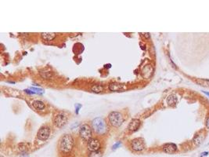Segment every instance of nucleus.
Instances as JSON below:
<instances>
[{
  "label": "nucleus",
  "instance_id": "nucleus-17",
  "mask_svg": "<svg viewBox=\"0 0 209 157\" xmlns=\"http://www.w3.org/2000/svg\"><path fill=\"white\" fill-rule=\"evenodd\" d=\"M91 90L95 93H100V92L103 91V88L102 86H100V85H94V86L92 87Z\"/></svg>",
  "mask_w": 209,
  "mask_h": 157
},
{
  "label": "nucleus",
  "instance_id": "nucleus-1",
  "mask_svg": "<svg viewBox=\"0 0 209 157\" xmlns=\"http://www.w3.org/2000/svg\"><path fill=\"white\" fill-rule=\"evenodd\" d=\"M74 145V141L72 135L69 134H66L61 137L59 141V150L60 152L64 154L70 153Z\"/></svg>",
  "mask_w": 209,
  "mask_h": 157
},
{
  "label": "nucleus",
  "instance_id": "nucleus-13",
  "mask_svg": "<svg viewBox=\"0 0 209 157\" xmlns=\"http://www.w3.org/2000/svg\"><path fill=\"white\" fill-rule=\"evenodd\" d=\"M32 105H33V107L36 110H39V111H42L46 108V105H45L44 102L42 101H40V100H35V101H34L32 102Z\"/></svg>",
  "mask_w": 209,
  "mask_h": 157
},
{
  "label": "nucleus",
  "instance_id": "nucleus-21",
  "mask_svg": "<svg viewBox=\"0 0 209 157\" xmlns=\"http://www.w3.org/2000/svg\"><path fill=\"white\" fill-rule=\"evenodd\" d=\"M121 142H117L116 144H115V145H113L112 149H113V150H115V149H117L118 148H119V146H121Z\"/></svg>",
  "mask_w": 209,
  "mask_h": 157
},
{
  "label": "nucleus",
  "instance_id": "nucleus-9",
  "mask_svg": "<svg viewBox=\"0 0 209 157\" xmlns=\"http://www.w3.org/2000/svg\"><path fill=\"white\" fill-rule=\"evenodd\" d=\"M141 125V122L139 119H133L132 120L131 122L128 125V130L133 133L139 130L140 127Z\"/></svg>",
  "mask_w": 209,
  "mask_h": 157
},
{
  "label": "nucleus",
  "instance_id": "nucleus-2",
  "mask_svg": "<svg viewBox=\"0 0 209 157\" xmlns=\"http://www.w3.org/2000/svg\"><path fill=\"white\" fill-rule=\"evenodd\" d=\"M91 127L92 130L98 135H104L107 132V125L102 117H97L92 121Z\"/></svg>",
  "mask_w": 209,
  "mask_h": 157
},
{
  "label": "nucleus",
  "instance_id": "nucleus-12",
  "mask_svg": "<svg viewBox=\"0 0 209 157\" xmlns=\"http://www.w3.org/2000/svg\"><path fill=\"white\" fill-rule=\"evenodd\" d=\"M41 36L44 40L47 42H50V41H53L56 37V34L53 32H42L41 33Z\"/></svg>",
  "mask_w": 209,
  "mask_h": 157
},
{
  "label": "nucleus",
  "instance_id": "nucleus-8",
  "mask_svg": "<svg viewBox=\"0 0 209 157\" xmlns=\"http://www.w3.org/2000/svg\"><path fill=\"white\" fill-rule=\"evenodd\" d=\"M131 147L134 151L140 152L145 148V142L143 138H135L131 142Z\"/></svg>",
  "mask_w": 209,
  "mask_h": 157
},
{
  "label": "nucleus",
  "instance_id": "nucleus-11",
  "mask_svg": "<svg viewBox=\"0 0 209 157\" xmlns=\"http://www.w3.org/2000/svg\"><path fill=\"white\" fill-rule=\"evenodd\" d=\"M125 89V86L117 83H112L109 85V90L113 92H119Z\"/></svg>",
  "mask_w": 209,
  "mask_h": 157
},
{
  "label": "nucleus",
  "instance_id": "nucleus-7",
  "mask_svg": "<svg viewBox=\"0 0 209 157\" xmlns=\"http://www.w3.org/2000/svg\"><path fill=\"white\" fill-rule=\"evenodd\" d=\"M100 146H101L100 141L98 138H97V137H92L87 142V148L90 152H95V151L100 150Z\"/></svg>",
  "mask_w": 209,
  "mask_h": 157
},
{
  "label": "nucleus",
  "instance_id": "nucleus-19",
  "mask_svg": "<svg viewBox=\"0 0 209 157\" xmlns=\"http://www.w3.org/2000/svg\"><path fill=\"white\" fill-rule=\"evenodd\" d=\"M40 75L42 78H46V80H49L52 76V72H40Z\"/></svg>",
  "mask_w": 209,
  "mask_h": 157
},
{
  "label": "nucleus",
  "instance_id": "nucleus-5",
  "mask_svg": "<svg viewBox=\"0 0 209 157\" xmlns=\"http://www.w3.org/2000/svg\"><path fill=\"white\" fill-rule=\"evenodd\" d=\"M68 121V118L64 113H58L55 115V116L53 119V124L57 128H62L64 127Z\"/></svg>",
  "mask_w": 209,
  "mask_h": 157
},
{
  "label": "nucleus",
  "instance_id": "nucleus-24",
  "mask_svg": "<svg viewBox=\"0 0 209 157\" xmlns=\"http://www.w3.org/2000/svg\"><path fill=\"white\" fill-rule=\"evenodd\" d=\"M143 36H145L146 38H149L150 37V33H144L143 34Z\"/></svg>",
  "mask_w": 209,
  "mask_h": 157
},
{
  "label": "nucleus",
  "instance_id": "nucleus-22",
  "mask_svg": "<svg viewBox=\"0 0 209 157\" xmlns=\"http://www.w3.org/2000/svg\"><path fill=\"white\" fill-rule=\"evenodd\" d=\"M81 108H82V105H79V104L76 105V114H79V109Z\"/></svg>",
  "mask_w": 209,
  "mask_h": 157
},
{
  "label": "nucleus",
  "instance_id": "nucleus-16",
  "mask_svg": "<svg viewBox=\"0 0 209 157\" xmlns=\"http://www.w3.org/2000/svg\"><path fill=\"white\" fill-rule=\"evenodd\" d=\"M203 139H204V137L201 134H198L194 137V138L193 139V142L195 145H199L202 142Z\"/></svg>",
  "mask_w": 209,
  "mask_h": 157
},
{
  "label": "nucleus",
  "instance_id": "nucleus-4",
  "mask_svg": "<svg viewBox=\"0 0 209 157\" xmlns=\"http://www.w3.org/2000/svg\"><path fill=\"white\" fill-rule=\"evenodd\" d=\"M79 135L81 138L84 141H89L92 137V127L87 123H84L80 127L79 129Z\"/></svg>",
  "mask_w": 209,
  "mask_h": 157
},
{
  "label": "nucleus",
  "instance_id": "nucleus-10",
  "mask_svg": "<svg viewBox=\"0 0 209 157\" xmlns=\"http://www.w3.org/2000/svg\"><path fill=\"white\" fill-rule=\"evenodd\" d=\"M163 151L168 154H172L177 151V146L173 143H168L163 146Z\"/></svg>",
  "mask_w": 209,
  "mask_h": 157
},
{
  "label": "nucleus",
  "instance_id": "nucleus-18",
  "mask_svg": "<svg viewBox=\"0 0 209 157\" xmlns=\"http://www.w3.org/2000/svg\"><path fill=\"white\" fill-rule=\"evenodd\" d=\"M103 154L102 152L98 150V151H95V152H91L89 157H102Z\"/></svg>",
  "mask_w": 209,
  "mask_h": 157
},
{
  "label": "nucleus",
  "instance_id": "nucleus-23",
  "mask_svg": "<svg viewBox=\"0 0 209 157\" xmlns=\"http://www.w3.org/2000/svg\"><path fill=\"white\" fill-rule=\"evenodd\" d=\"M24 91H25L27 93H29V94H34V93H35L34 91H32V90L31 91V90H25Z\"/></svg>",
  "mask_w": 209,
  "mask_h": 157
},
{
  "label": "nucleus",
  "instance_id": "nucleus-6",
  "mask_svg": "<svg viewBox=\"0 0 209 157\" xmlns=\"http://www.w3.org/2000/svg\"><path fill=\"white\" fill-rule=\"evenodd\" d=\"M51 134V128L47 126H42L39 128V131L37 133V137L40 141H46Z\"/></svg>",
  "mask_w": 209,
  "mask_h": 157
},
{
  "label": "nucleus",
  "instance_id": "nucleus-27",
  "mask_svg": "<svg viewBox=\"0 0 209 157\" xmlns=\"http://www.w3.org/2000/svg\"><path fill=\"white\" fill-rule=\"evenodd\" d=\"M207 155V152H203V153H201V156H202V155Z\"/></svg>",
  "mask_w": 209,
  "mask_h": 157
},
{
  "label": "nucleus",
  "instance_id": "nucleus-28",
  "mask_svg": "<svg viewBox=\"0 0 209 157\" xmlns=\"http://www.w3.org/2000/svg\"><path fill=\"white\" fill-rule=\"evenodd\" d=\"M203 93H205L206 95L209 96V93H207V92H206V91H203Z\"/></svg>",
  "mask_w": 209,
  "mask_h": 157
},
{
  "label": "nucleus",
  "instance_id": "nucleus-14",
  "mask_svg": "<svg viewBox=\"0 0 209 157\" xmlns=\"http://www.w3.org/2000/svg\"><path fill=\"white\" fill-rule=\"evenodd\" d=\"M29 148H30L29 143L22 142V143H20V144L18 145V150L20 151V152H21L22 154L27 153V152L28 151Z\"/></svg>",
  "mask_w": 209,
  "mask_h": 157
},
{
  "label": "nucleus",
  "instance_id": "nucleus-20",
  "mask_svg": "<svg viewBox=\"0 0 209 157\" xmlns=\"http://www.w3.org/2000/svg\"><path fill=\"white\" fill-rule=\"evenodd\" d=\"M31 90L32 91H34L35 93H39V94H42L44 91L42 89H39V88H34V87H31Z\"/></svg>",
  "mask_w": 209,
  "mask_h": 157
},
{
  "label": "nucleus",
  "instance_id": "nucleus-3",
  "mask_svg": "<svg viewBox=\"0 0 209 157\" xmlns=\"http://www.w3.org/2000/svg\"><path fill=\"white\" fill-rule=\"evenodd\" d=\"M108 120L114 127H119L124 122V116L120 112H111L108 115Z\"/></svg>",
  "mask_w": 209,
  "mask_h": 157
},
{
  "label": "nucleus",
  "instance_id": "nucleus-26",
  "mask_svg": "<svg viewBox=\"0 0 209 157\" xmlns=\"http://www.w3.org/2000/svg\"><path fill=\"white\" fill-rule=\"evenodd\" d=\"M21 157H29V155L27 153H25V154H22Z\"/></svg>",
  "mask_w": 209,
  "mask_h": 157
},
{
  "label": "nucleus",
  "instance_id": "nucleus-15",
  "mask_svg": "<svg viewBox=\"0 0 209 157\" xmlns=\"http://www.w3.org/2000/svg\"><path fill=\"white\" fill-rule=\"evenodd\" d=\"M177 97L174 94H172L167 98V103L169 106H175L177 103Z\"/></svg>",
  "mask_w": 209,
  "mask_h": 157
},
{
  "label": "nucleus",
  "instance_id": "nucleus-25",
  "mask_svg": "<svg viewBox=\"0 0 209 157\" xmlns=\"http://www.w3.org/2000/svg\"><path fill=\"white\" fill-rule=\"evenodd\" d=\"M206 127L209 129V118L207 120V123H206Z\"/></svg>",
  "mask_w": 209,
  "mask_h": 157
}]
</instances>
